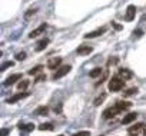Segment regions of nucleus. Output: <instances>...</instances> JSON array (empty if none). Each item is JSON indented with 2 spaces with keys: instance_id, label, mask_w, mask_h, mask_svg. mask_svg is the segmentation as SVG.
<instances>
[{
  "instance_id": "1",
  "label": "nucleus",
  "mask_w": 146,
  "mask_h": 136,
  "mask_svg": "<svg viewBox=\"0 0 146 136\" xmlns=\"http://www.w3.org/2000/svg\"><path fill=\"white\" fill-rule=\"evenodd\" d=\"M108 88H109L110 92H119V90H122L125 88V80L122 78H117V76L116 78H112L110 82H109V85H108Z\"/></svg>"
},
{
  "instance_id": "2",
  "label": "nucleus",
  "mask_w": 146,
  "mask_h": 136,
  "mask_svg": "<svg viewBox=\"0 0 146 136\" xmlns=\"http://www.w3.org/2000/svg\"><path fill=\"white\" fill-rule=\"evenodd\" d=\"M70 69H72L70 66H62V67H59V69L56 70V73L53 75V79H54V80H57V79L63 78L64 75H67V73L70 72Z\"/></svg>"
},
{
  "instance_id": "3",
  "label": "nucleus",
  "mask_w": 146,
  "mask_h": 136,
  "mask_svg": "<svg viewBox=\"0 0 146 136\" xmlns=\"http://www.w3.org/2000/svg\"><path fill=\"white\" fill-rule=\"evenodd\" d=\"M60 63H62V57H52L47 62V67H49V69H52V70H54V69H59V64Z\"/></svg>"
},
{
  "instance_id": "4",
  "label": "nucleus",
  "mask_w": 146,
  "mask_h": 136,
  "mask_svg": "<svg viewBox=\"0 0 146 136\" xmlns=\"http://www.w3.org/2000/svg\"><path fill=\"white\" fill-rule=\"evenodd\" d=\"M117 113H120V110L116 107V105L113 106V107H109V109H106L105 110V113H103V116L106 117V119H112V117H115Z\"/></svg>"
},
{
  "instance_id": "5",
  "label": "nucleus",
  "mask_w": 146,
  "mask_h": 136,
  "mask_svg": "<svg viewBox=\"0 0 146 136\" xmlns=\"http://www.w3.org/2000/svg\"><path fill=\"white\" fill-rule=\"evenodd\" d=\"M135 15H136V7L133 6V5H130V6H127V9H126V20L127 22H132L133 19H135Z\"/></svg>"
},
{
  "instance_id": "6",
  "label": "nucleus",
  "mask_w": 146,
  "mask_h": 136,
  "mask_svg": "<svg viewBox=\"0 0 146 136\" xmlns=\"http://www.w3.org/2000/svg\"><path fill=\"white\" fill-rule=\"evenodd\" d=\"M46 29H47V25H46V23H43V25H40V26H39L37 29L32 30V32H30V34H29V37H30V39H33V37H36V36L42 34V33H43V32H44Z\"/></svg>"
},
{
  "instance_id": "7",
  "label": "nucleus",
  "mask_w": 146,
  "mask_h": 136,
  "mask_svg": "<svg viewBox=\"0 0 146 136\" xmlns=\"http://www.w3.org/2000/svg\"><path fill=\"white\" fill-rule=\"evenodd\" d=\"M20 79H22V75H20V73H15V75L9 76V78L5 80V86H10V85L16 83L17 80H20Z\"/></svg>"
},
{
  "instance_id": "8",
  "label": "nucleus",
  "mask_w": 146,
  "mask_h": 136,
  "mask_svg": "<svg viewBox=\"0 0 146 136\" xmlns=\"http://www.w3.org/2000/svg\"><path fill=\"white\" fill-rule=\"evenodd\" d=\"M105 32H106V27H99L98 30H93V32L85 34V39H93V37H98V36H100V34L105 33Z\"/></svg>"
},
{
  "instance_id": "9",
  "label": "nucleus",
  "mask_w": 146,
  "mask_h": 136,
  "mask_svg": "<svg viewBox=\"0 0 146 136\" xmlns=\"http://www.w3.org/2000/svg\"><path fill=\"white\" fill-rule=\"evenodd\" d=\"M92 50H93V47L92 46H88V44H82V46H79L78 47V54H82V56H85V54H89V53H92Z\"/></svg>"
},
{
  "instance_id": "10",
  "label": "nucleus",
  "mask_w": 146,
  "mask_h": 136,
  "mask_svg": "<svg viewBox=\"0 0 146 136\" xmlns=\"http://www.w3.org/2000/svg\"><path fill=\"white\" fill-rule=\"evenodd\" d=\"M133 76V73L129 69H119V78H122L123 80H129Z\"/></svg>"
},
{
  "instance_id": "11",
  "label": "nucleus",
  "mask_w": 146,
  "mask_h": 136,
  "mask_svg": "<svg viewBox=\"0 0 146 136\" xmlns=\"http://www.w3.org/2000/svg\"><path fill=\"white\" fill-rule=\"evenodd\" d=\"M136 116H137V113H135V112L127 113V115H125V117L122 119V123H123V125H129V123H132V122L136 119Z\"/></svg>"
},
{
  "instance_id": "12",
  "label": "nucleus",
  "mask_w": 146,
  "mask_h": 136,
  "mask_svg": "<svg viewBox=\"0 0 146 136\" xmlns=\"http://www.w3.org/2000/svg\"><path fill=\"white\" fill-rule=\"evenodd\" d=\"M27 96H29V93H17V95H15V96L9 98V99H7V103H16L17 100L25 99V98H27Z\"/></svg>"
},
{
  "instance_id": "13",
  "label": "nucleus",
  "mask_w": 146,
  "mask_h": 136,
  "mask_svg": "<svg viewBox=\"0 0 146 136\" xmlns=\"http://www.w3.org/2000/svg\"><path fill=\"white\" fill-rule=\"evenodd\" d=\"M130 106H132V103L125 102V100H120V102H117V103H116V107L120 110V113H122V112H125V110H127Z\"/></svg>"
},
{
  "instance_id": "14",
  "label": "nucleus",
  "mask_w": 146,
  "mask_h": 136,
  "mask_svg": "<svg viewBox=\"0 0 146 136\" xmlns=\"http://www.w3.org/2000/svg\"><path fill=\"white\" fill-rule=\"evenodd\" d=\"M49 42H50L49 39H43V40H40V42L37 43V46H36V50H37V52L44 50V49H46V46L49 44Z\"/></svg>"
},
{
  "instance_id": "15",
  "label": "nucleus",
  "mask_w": 146,
  "mask_h": 136,
  "mask_svg": "<svg viewBox=\"0 0 146 136\" xmlns=\"http://www.w3.org/2000/svg\"><path fill=\"white\" fill-rule=\"evenodd\" d=\"M47 112H49V107H47V106H40V107H37V109L35 110V115L43 116V115H47Z\"/></svg>"
},
{
  "instance_id": "16",
  "label": "nucleus",
  "mask_w": 146,
  "mask_h": 136,
  "mask_svg": "<svg viewBox=\"0 0 146 136\" xmlns=\"http://www.w3.org/2000/svg\"><path fill=\"white\" fill-rule=\"evenodd\" d=\"M19 127H20L22 130H25V132H32V130L35 129V125H33V123H20Z\"/></svg>"
},
{
  "instance_id": "17",
  "label": "nucleus",
  "mask_w": 146,
  "mask_h": 136,
  "mask_svg": "<svg viewBox=\"0 0 146 136\" xmlns=\"http://www.w3.org/2000/svg\"><path fill=\"white\" fill-rule=\"evenodd\" d=\"M105 99H106V93H102V95H99V96L93 100V105H95V106H99V105H100Z\"/></svg>"
},
{
  "instance_id": "18",
  "label": "nucleus",
  "mask_w": 146,
  "mask_h": 136,
  "mask_svg": "<svg viewBox=\"0 0 146 136\" xmlns=\"http://www.w3.org/2000/svg\"><path fill=\"white\" fill-rule=\"evenodd\" d=\"M143 126H145L143 123H136V125H133V126H130V127H129V133H135V132L140 130Z\"/></svg>"
},
{
  "instance_id": "19",
  "label": "nucleus",
  "mask_w": 146,
  "mask_h": 136,
  "mask_svg": "<svg viewBox=\"0 0 146 136\" xmlns=\"http://www.w3.org/2000/svg\"><path fill=\"white\" fill-rule=\"evenodd\" d=\"M42 69H43V66H40V64H39V66H36V67H33V69H30V70H29V75H33V76H35V75L40 73V72H42Z\"/></svg>"
},
{
  "instance_id": "20",
  "label": "nucleus",
  "mask_w": 146,
  "mask_h": 136,
  "mask_svg": "<svg viewBox=\"0 0 146 136\" xmlns=\"http://www.w3.org/2000/svg\"><path fill=\"white\" fill-rule=\"evenodd\" d=\"M39 129L40 130H53V125L52 123H42L39 126Z\"/></svg>"
},
{
  "instance_id": "21",
  "label": "nucleus",
  "mask_w": 146,
  "mask_h": 136,
  "mask_svg": "<svg viewBox=\"0 0 146 136\" xmlns=\"http://www.w3.org/2000/svg\"><path fill=\"white\" fill-rule=\"evenodd\" d=\"M99 75H102V69H100V67H95V69L90 72V78H98Z\"/></svg>"
},
{
  "instance_id": "22",
  "label": "nucleus",
  "mask_w": 146,
  "mask_h": 136,
  "mask_svg": "<svg viewBox=\"0 0 146 136\" xmlns=\"http://www.w3.org/2000/svg\"><path fill=\"white\" fill-rule=\"evenodd\" d=\"M27 86H29V80H22L17 88H19V90H25V89H27Z\"/></svg>"
},
{
  "instance_id": "23",
  "label": "nucleus",
  "mask_w": 146,
  "mask_h": 136,
  "mask_svg": "<svg viewBox=\"0 0 146 136\" xmlns=\"http://www.w3.org/2000/svg\"><path fill=\"white\" fill-rule=\"evenodd\" d=\"M13 64H15L13 62H5V63L2 64V69H0V70H2V72H3V70H6V69H7V67H12Z\"/></svg>"
},
{
  "instance_id": "24",
  "label": "nucleus",
  "mask_w": 146,
  "mask_h": 136,
  "mask_svg": "<svg viewBox=\"0 0 146 136\" xmlns=\"http://www.w3.org/2000/svg\"><path fill=\"white\" fill-rule=\"evenodd\" d=\"M137 92V89L136 88H130V89H127L126 92H125V96H130V95H135Z\"/></svg>"
},
{
  "instance_id": "25",
  "label": "nucleus",
  "mask_w": 146,
  "mask_h": 136,
  "mask_svg": "<svg viewBox=\"0 0 146 136\" xmlns=\"http://www.w3.org/2000/svg\"><path fill=\"white\" fill-rule=\"evenodd\" d=\"M25 57H26V53L25 52H20V53L16 54V60H25Z\"/></svg>"
},
{
  "instance_id": "26",
  "label": "nucleus",
  "mask_w": 146,
  "mask_h": 136,
  "mask_svg": "<svg viewBox=\"0 0 146 136\" xmlns=\"http://www.w3.org/2000/svg\"><path fill=\"white\" fill-rule=\"evenodd\" d=\"M73 136H90V132L88 130H83V132H79V133H75Z\"/></svg>"
},
{
  "instance_id": "27",
  "label": "nucleus",
  "mask_w": 146,
  "mask_h": 136,
  "mask_svg": "<svg viewBox=\"0 0 146 136\" xmlns=\"http://www.w3.org/2000/svg\"><path fill=\"white\" fill-rule=\"evenodd\" d=\"M35 12H36L35 9H30V10H27V13L25 15V17H26V19H29V17H30L32 15H35Z\"/></svg>"
},
{
  "instance_id": "28",
  "label": "nucleus",
  "mask_w": 146,
  "mask_h": 136,
  "mask_svg": "<svg viewBox=\"0 0 146 136\" xmlns=\"http://www.w3.org/2000/svg\"><path fill=\"white\" fill-rule=\"evenodd\" d=\"M42 80H46V75H40V76H37L35 82H42Z\"/></svg>"
},
{
  "instance_id": "29",
  "label": "nucleus",
  "mask_w": 146,
  "mask_h": 136,
  "mask_svg": "<svg viewBox=\"0 0 146 136\" xmlns=\"http://www.w3.org/2000/svg\"><path fill=\"white\" fill-rule=\"evenodd\" d=\"M135 34L139 37V36H142V30H135Z\"/></svg>"
},
{
  "instance_id": "30",
  "label": "nucleus",
  "mask_w": 146,
  "mask_h": 136,
  "mask_svg": "<svg viewBox=\"0 0 146 136\" xmlns=\"http://www.w3.org/2000/svg\"><path fill=\"white\" fill-rule=\"evenodd\" d=\"M112 63H113V64L117 63V59H110V60H109V64H112Z\"/></svg>"
},
{
  "instance_id": "31",
  "label": "nucleus",
  "mask_w": 146,
  "mask_h": 136,
  "mask_svg": "<svg viewBox=\"0 0 146 136\" xmlns=\"http://www.w3.org/2000/svg\"><path fill=\"white\" fill-rule=\"evenodd\" d=\"M113 26H115V29H117V30H120V29H122V26H120V25H116V23H113Z\"/></svg>"
},
{
  "instance_id": "32",
  "label": "nucleus",
  "mask_w": 146,
  "mask_h": 136,
  "mask_svg": "<svg viewBox=\"0 0 146 136\" xmlns=\"http://www.w3.org/2000/svg\"><path fill=\"white\" fill-rule=\"evenodd\" d=\"M7 132H9L7 129H3V130H2V136H6V135H7Z\"/></svg>"
},
{
  "instance_id": "33",
  "label": "nucleus",
  "mask_w": 146,
  "mask_h": 136,
  "mask_svg": "<svg viewBox=\"0 0 146 136\" xmlns=\"http://www.w3.org/2000/svg\"><path fill=\"white\" fill-rule=\"evenodd\" d=\"M143 133H145V136H146V125L143 126Z\"/></svg>"
},
{
  "instance_id": "34",
  "label": "nucleus",
  "mask_w": 146,
  "mask_h": 136,
  "mask_svg": "<svg viewBox=\"0 0 146 136\" xmlns=\"http://www.w3.org/2000/svg\"><path fill=\"white\" fill-rule=\"evenodd\" d=\"M130 136H137V135H130Z\"/></svg>"
},
{
  "instance_id": "35",
  "label": "nucleus",
  "mask_w": 146,
  "mask_h": 136,
  "mask_svg": "<svg viewBox=\"0 0 146 136\" xmlns=\"http://www.w3.org/2000/svg\"><path fill=\"white\" fill-rule=\"evenodd\" d=\"M59 136H62V135H59Z\"/></svg>"
}]
</instances>
